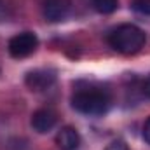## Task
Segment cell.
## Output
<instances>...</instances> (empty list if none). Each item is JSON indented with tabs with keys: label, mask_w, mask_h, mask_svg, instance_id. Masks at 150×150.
<instances>
[{
	"label": "cell",
	"mask_w": 150,
	"mask_h": 150,
	"mask_svg": "<svg viewBox=\"0 0 150 150\" xmlns=\"http://www.w3.org/2000/svg\"><path fill=\"white\" fill-rule=\"evenodd\" d=\"M72 107L86 115H103L110 107V94L100 86L87 84L84 87H77L72 96Z\"/></svg>",
	"instance_id": "6da1fadb"
},
{
	"label": "cell",
	"mask_w": 150,
	"mask_h": 150,
	"mask_svg": "<svg viewBox=\"0 0 150 150\" xmlns=\"http://www.w3.org/2000/svg\"><path fill=\"white\" fill-rule=\"evenodd\" d=\"M147 42V35L134 25H120L108 35V44L120 54H136Z\"/></svg>",
	"instance_id": "7a4b0ae2"
},
{
	"label": "cell",
	"mask_w": 150,
	"mask_h": 150,
	"mask_svg": "<svg viewBox=\"0 0 150 150\" xmlns=\"http://www.w3.org/2000/svg\"><path fill=\"white\" fill-rule=\"evenodd\" d=\"M38 45V38L33 32H23V33H18L9 40V54L16 59L19 58H26L30 56L32 52H35Z\"/></svg>",
	"instance_id": "3957f363"
},
{
	"label": "cell",
	"mask_w": 150,
	"mask_h": 150,
	"mask_svg": "<svg viewBox=\"0 0 150 150\" xmlns=\"http://www.w3.org/2000/svg\"><path fill=\"white\" fill-rule=\"evenodd\" d=\"M54 82H56V72L54 70H47V68L32 70L25 77L26 87L30 91H33V93H42V91L49 89Z\"/></svg>",
	"instance_id": "277c9868"
},
{
	"label": "cell",
	"mask_w": 150,
	"mask_h": 150,
	"mask_svg": "<svg viewBox=\"0 0 150 150\" xmlns=\"http://www.w3.org/2000/svg\"><path fill=\"white\" fill-rule=\"evenodd\" d=\"M42 12H44V18L47 21L59 23L70 12V0H45Z\"/></svg>",
	"instance_id": "5b68a950"
},
{
	"label": "cell",
	"mask_w": 150,
	"mask_h": 150,
	"mask_svg": "<svg viewBox=\"0 0 150 150\" xmlns=\"http://www.w3.org/2000/svg\"><path fill=\"white\" fill-rule=\"evenodd\" d=\"M56 122H58V115L51 108H40L32 115V127L33 131H37L40 134L49 133L56 126Z\"/></svg>",
	"instance_id": "8992f818"
},
{
	"label": "cell",
	"mask_w": 150,
	"mask_h": 150,
	"mask_svg": "<svg viewBox=\"0 0 150 150\" xmlns=\"http://www.w3.org/2000/svg\"><path fill=\"white\" fill-rule=\"evenodd\" d=\"M56 143L61 150H77L80 145V136L72 126H65L56 134Z\"/></svg>",
	"instance_id": "52a82bcc"
},
{
	"label": "cell",
	"mask_w": 150,
	"mask_h": 150,
	"mask_svg": "<svg viewBox=\"0 0 150 150\" xmlns=\"http://www.w3.org/2000/svg\"><path fill=\"white\" fill-rule=\"evenodd\" d=\"M93 5L101 14H112L119 7V0H93Z\"/></svg>",
	"instance_id": "ba28073f"
},
{
	"label": "cell",
	"mask_w": 150,
	"mask_h": 150,
	"mask_svg": "<svg viewBox=\"0 0 150 150\" xmlns=\"http://www.w3.org/2000/svg\"><path fill=\"white\" fill-rule=\"evenodd\" d=\"M133 11L143 16H150V0H133Z\"/></svg>",
	"instance_id": "9c48e42d"
},
{
	"label": "cell",
	"mask_w": 150,
	"mask_h": 150,
	"mask_svg": "<svg viewBox=\"0 0 150 150\" xmlns=\"http://www.w3.org/2000/svg\"><path fill=\"white\" fill-rule=\"evenodd\" d=\"M107 150H129V149H127L126 142H122V140H115V142H112V143L107 147Z\"/></svg>",
	"instance_id": "30bf717a"
},
{
	"label": "cell",
	"mask_w": 150,
	"mask_h": 150,
	"mask_svg": "<svg viewBox=\"0 0 150 150\" xmlns=\"http://www.w3.org/2000/svg\"><path fill=\"white\" fill-rule=\"evenodd\" d=\"M143 140L150 145V117L147 119V122H145V126H143Z\"/></svg>",
	"instance_id": "8fae6325"
},
{
	"label": "cell",
	"mask_w": 150,
	"mask_h": 150,
	"mask_svg": "<svg viewBox=\"0 0 150 150\" xmlns=\"http://www.w3.org/2000/svg\"><path fill=\"white\" fill-rule=\"evenodd\" d=\"M142 93H143L147 98H150V75L143 80V84H142Z\"/></svg>",
	"instance_id": "7c38bea8"
}]
</instances>
